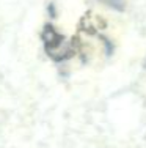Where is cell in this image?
<instances>
[{"label": "cell", "mask_w": 146, "mask_h": 148, "mask_svg": "<svg viewBox=\"0 0 146 148\" xmlns=\"http://www.w3.org/2000/svg\"><path fill=\"white\" fill-rule=\"evenodd\" d=\"M43 38H44V41H46V51L47 52L54 51V47H55V52L52 54V57L55 60H63V58L71 57V52L66 51V40L63 36H60L54 29L46 27Z\"/></svg>", "instance_id": "1"}, {"label": "cell", "mask_w": 146, "mask_h": 148, "mask_svg": "<svg viewBox=\"0 0 146 148\" xmlns=\"http://www.w3.org/2000/svg\"><path fill=\"white\" fill-rule=\"evenodd\" d=\"M102 2H105L107 5H112L113 8L123 10V2H121V0H102Z\"/></svg>", "instance_id": "2"}]
</instances>
